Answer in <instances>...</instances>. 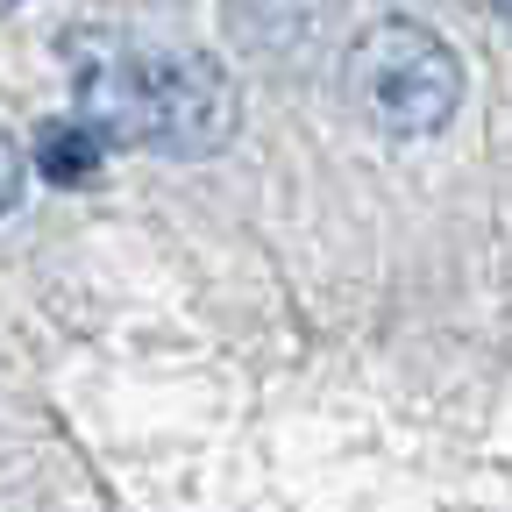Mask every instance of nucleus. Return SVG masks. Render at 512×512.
<instances>
[{
  "label": "nucleus",
  "mask_w": 512,
  "mask_h": 512,
  "mask_svg": "<svg viewBox=\"0 0 512 512\" xmlns=\"http://www.w3.org/2000/svg\"><path fill=\"white\" fill-rule=\"evenodd\" d=\"M79 121H93L114 150L157 157H214L242 128L235 72L214 50L164 43V50H100L79 72Z\"/></svg>",
  "instance_id": "obj_1"
},
{
  "label": "nucleus",
  "mask_w": 512,
  "mask_h": 512,
  "mask_svg": "<svg viewBox=\"0 0 512 512\" xmlns=\"http://www.w3.org/2000/svg\"><path fill=\"white\" fill-rule=\"evenodd\" d=\"M342 93L349 107L392 143H420L441 136L463 107V57L441 29L413 22V15H384L370 22L349 57H342Z\"/></svg>",
  "instance_id": "obj_2"
},
{
  "label": "nucleus",
  "mask_w": 512,
  "mask_h": 512,
  "mask_svg": "<svg viewBox=\"0 0 512 512\" xmlns=\"http://www.w3.org/2000/svg\"><path fill=\"white\" fill-rule=\"evenodd\" d=\"M328 15L335 0H235V36L249 50H299Z\"/></svg>",
  "instance_id": "obj_3"
},
{
  "label": "nucleus",
  "mask_w": 512,
  "mask_h": 512,
  "mask_svg": "<svg viewBox=\"0 0 512 512\" xmlns=\"http://www.w3.org/2000/svg\"><path fill=\"white\" fill-rule=\"evenodd\" d=\"M107 136L93 121H79V114H64V121H50L43 136H36V171L50 178V185H86V178H100V164H107Z\"/></svg>",
  "instance_id": "obj_4"
},
{
  "label": "nucleus",
  "mask_w": 512,
  "mask_h": 512,
  "mask_svg": "<svg viewBox=\"0 0 512 512\" xmlns=\"http://www.w3.org/2000/svg\"><path fill=\"white\" fill-rule=\"evenodd\" d=\"M22 185H29V157H22V143L8 128H0V221L22 207Z\"/></svg>",
  "instance_id": "obj_5"
},
{
  "label": "nucleus",
  "mask_w": 512,
  "mask_h": 512,
  "mask_svg": "<svg viewBox=\"0 0 512 512\" xmlns=\"http://www.w3.org/2000/svg\"><path fill=\"white\" fill-rule=\"evenodd\" d=\"M491 8H498V22H505V29H512V0H491Z\"/></svg>",
  "instance_id": "obj_6"
}]
</instances>
